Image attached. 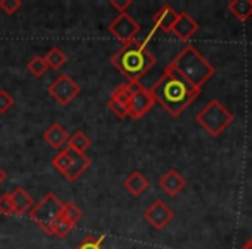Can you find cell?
<instances>
[{"label": "cell", "instance_id": "26", "mask_svg": "<svg viewBox=\"0 0 252 249\" xmlns=\"http://www.w3.org/2000/svg\"><path fill=\"white\" fill-rule=\"evenodd\" d=\"M21 5H23L21 0H0V9L9 16L16 14L21 9Z\"/></svg>", "mask_w": 252, "mask_h": 249}, {"label": "cell", "instance_id": "4", "mask_svg": "<svg viewBox=\"0 0 252 249\" xmlns=\"http://www.w3.org/2000/svg\"><path fill=\"white\" fill-rule=\"evenodd\" d=\"M195 121L211 137H220L233 123V112L224 107L218 99H213L200 109L199 114L195 116Z\"/></svg>", "mask_w": 252, "mask_h": 249}, {"label": "cell", "instance_id": "17", "mask_svg": "<svg viewBox=\"0 0 252 249\" xmlns=\"http://www.w3.org/2000/svg\"><path fill=\"white\" fill-rule=\"evenodd\" d=\"M228 11L240 23H245L252 16V0H231L228 4Z\"/></svg>", "mask_w": 252, "mask_h": 249}, {"label": "cell", "instance_id": "30", "mask_svg": "<svg viewBox=\"0 0 252 249\" xmlns=\"http://www.w3.org/2000/svg\"><path fill=\"white\" fill-rule=\"evenodd\" d=\"M7 178V173L4 172V170L0 168V185H2V183H4V180Z\"/></svg>", "mask_w": 252, "mask_h": 249}, {"label": "cell", "instance_id": "8", "mask_svg": "<svg viewBox=\"0 0 252 249\" xmlns=\"http://www.w3.org/2000/svg\"><path fill=\"white\" fill-rule=\"evenodd\" d=\"M109 33L119 42L130 43L137 40V35L140 33V25L128 12H123L109 25Z\"/></svg>", "mask_w": 252, "mask_h": 249}, {"label": "cell", "instance_id": "19", "mask_svg": "<svg viewBox=\"0 0 252 249\" xmlns=\"http://www.w3.org/2000/svg\"><path fill=\"white\" fill-rule=\"evenodd\" d=\"M90 144H92V142H90V139H88V135L83 134L81 130H78V132H74L73 135H69V141H67V149L85 154V152L88 151V147H90Z\"/></svg>", "mask_w": 252, "mask_h": 249}, {"label": "cell", "instance_id": "9", "mask_svg": "<svg viewBox=\"0 0 252 249\" xmlns=\"http://www.w3.org/2000/svg\"><path fill=\"white\" fill-rule=\"evenodd\" d=\"M144 218L151 227L156 228V230H162V228H166L171 223V220L175 218V213H173V210L164 201L158 199L145 210Z\"/></svg>", "mask_w": 252, "mask_h": 249}, {"label": "cell", "instance_id": "31", "mask_svg": "<svg viewBox=\"0 0 252 249\" xmlns=\"http://www.w3.org/2000/svg\"><path fill=\"white\" fill-rule=\"evenodd\" d=\"M242 249H252V239H249V241L245 242L244 248H242Z\"/></svg>", "mask_w": 252, "mask_h": 249}, {"label": "cell", "instance_id": "11", "mask_svg": "<svg viewBox=\"0 0 252 249\" xmlns=\"http://www.w3.org/2000/svg\"><path fill=\"white\" fill-rule=\"evenodd\" d=\"M69 158H71L69 168H67V172L64 173V177H66L67 182H74V180H78L85 172H87L92 161L85 154L76 152V151H71V149H69Z\"/></svg>", "mask_w": 252, "mask_h": 249}, {"label": "cell", "instance_id": "27", "mask_svg": "<svg viewBox=\"0 0 252 249\" xmlns=\"http://www.w3.org/2000/svg\"><path fill=\"white\" fill-rule=\"evenodd\" d=\"M0 213L5 214V216L16 214L14 206H12V201H11V194H2L0 196Z\"/></svg>", "mask_w": 252, "mask_h": 249}, {"label": "cell", "instance_id": "13", "mask_svg": "<svg viewBox=\"0 0 252 249\" xmlns=\"http://www.w3.org/2000/svg\"><path fill=\"white\" fill-rule=\"evenodd\" d=\"M176 19H178V12L171 7L169 4H164L152 18V23H154L156 28L162 30V32L169 33L173 32V26H175Z\"/></svg>", "mask_w": 252, "mask_h": 249}, {"label": "cell", "instance_id": "23", "mask_svg": "<svg viewBox=\"0 0 252 249\" xmlns=\"http://www.w3.org/2000/svg\"><path fill=\"white\" fill-rule=\"evenodd\" d=\"M74 228V225H71L69 221H66L63 216H59L56 221H54L52 228H50V235H56V237H66L71 230Z\"/></svg>", "mask_w": 252, "mask_h": 249}, {"label": "cell", "instance_id": "25", "mask_svg": "<svg viewBox=\"0 0 252 249\" xmlns=\"http://www.w3.org/2000/svg\"><path fill=\"white\" fill-rule=\"evenodd\" d=\"M69 161H71V158H69V149H64V151H61L59 154L56 156V158L52 159V165H54V168L57 170L59 173H66L67 172V168H69Z\"/></svg>", "mask_w": 252, "mask_h": 249}, {"label": "cell", "instance_id": "5", "mask_svg": "<svg viewBox=\"0 0 252 249\" xmlns=\"http://www.w3.org/2000/svg\"><path fill=\"white\" fill-rule=\"evenodd\" d=\"M61 199L54 192H49L40 199V203H36L33 206V210L30 211V218L42 228L43 232L50 235V228H52L54 221L61 216V210H63Z\"/></svg>", "mask_w": 252, "mask_h": 249}, {"label": "cell", "instance_id": "2", "mask_svg": "<svg viewBox=\"0 0 252 249\" xmlns=\"http://www.w3.org/2000/svg\"><path fill=\"white\" fill-rule=\"evenodd\" d=\"M111 64L123 76L128 78L130 83H138V80L154 68L156 57L145 43L133 40L130 43H125L111 57Z\"/></svg>", "mask_w": 252, "mask_h": 249}, {"label": "cell", "instance_id": "3", "mask_svg": "<svg viewBox=\"0 0 252 249\" xmlns=\"http://www.w3.org/2000/svg\"><path fill=\"white\" fill-rule=\"evenodd\" d=\"M169 64L195 88H202V85L207 83L216 73L213 64L193 45H187Z\"/></svg>", "mask_w": 252, "mask_h": 249}, {"label": "cell", "instance_id": "1", "mask_svg": "<svg viewBox=\"0 0 252 249\" xmlns=\"http://www.w3.org/2000/svg\"><path fill=\"white\" fill-rule=\"evenodd\" d=\"M149 90L154 101L159 102L173 118H178L200 95V88L190 85L171 64L164 68L161 78Z\"/></svg>", "mask_w": 252, "mask_h": 249}, {"label": "cell", "instance_id": "20", "mask_svg": "<svg viewBox=\"0 0 252 249\" xmlns=\"http://www.w3.org/2000/svg\"><path fill=\"white\" fill-rule=\"evenodd\" d=\"M43 59H45L49 70H59V68H63L64 64H66L67 57L59 47H52V49L43 56Z\"/></svg>", "mask_w": 252, "mask_h": 249}, {"label": "cell", "instance_id": "24", "mask_svg": "<svg viewBox=\"0 0 252 249\" xmlns=\"http://www.w3.org/2000/svg\"><path fill=\"white\" fill-rule=\"evenodd\" d=\"M104 235H87L74 249H105Z\"/></svg>", "mask_w": 252, "mask_h": 249}, {"label": "cell", "instance_id": "21", "mask_svg": "<svg viewBox=\"0 0 252 249\" xmlns=\"http://www.w3.org/2000/svg\"><path fill=\"white\" fill-rule=\"evenodd\" d=\"M61 216L64 218L66 221H69L71 225H76L78 221L83 218V213L81 210L73 203V201H67V203L63 204V210H61Z\"/></svg>", "mask_w": 252, "mask_h": 249}, {"label": "cell", "instance_id": "28", "mask_svg": "<svg viewBox=\"0 0 252 249\" xmlns=\"http://www.w3.org/2000/svg\"><path fill=\"white\" fill-rule=\"evenodd\" d=\"M12 106H14V97H12L7 90L0 88V112L4 114V112H7Z\"/></svg>", "mask_w": 252, "mask_h": 249}, {"label": "cell", "instance_id": "7", "mask_svg": "<svg viewBox=\"0 0 252 249\" xmlns=\"http://www.w3.org/2000/svg\"><path fill=\"white\" fill-rule=\"evenodd\" d=\"M156 104L151 90L142 87L140 83H133V92H131L130 102H128V116L131 119H140L147 114Z\"/></svg>", "mask_w": 252, "mask_h": 249}, {"label": "cell", "instance_id": "22", "mask_svg": "<svg viewBox=\"0 0 252 249\" xmlns=\"http://www.w3.org/2000/svg\"><path fill=\"white\" fill-rule=\"evenodd\" d=\"M26 68H28V71L35 78L43 76V74L47 73V70H49V68H47L45 59H43V56H35L33 59H30L28 64H26Z\"/></svg>", "mask_w": 252, "mask_h": 249}, {"label": "cell", "instance_id": "29", "mask_svg": "<svg viewBox=\"0 0 252 249\" xmlns=\"http://www.w3.org/2000/svg\"><path fill=\"white\" fill-rule=\"evenodd\" d=\"M111 5L116 11H119V14H123L131 5V0H111Z\"/></svg>", "mask_w": 252, "mask_h": 249}, {"label": "cell", "instance_id": "15", "mask_svg": "<svg viewBox=\"0 0 252 249\" xmlns=\"http://www.w3.org/2000/svg\"><path fill=\"white\" fill-rule=\"evenodd\" d=\"M11 194V201H12V206H14V211L16 214H26L30 213V211L33 210V206H35V203H33V197L30 196L28 192H26L23 187H18V189H14Z\"/></svg>", "mask_w": 252, "mask_h": 249}, {"label": "cell", "instance_id": "16", "mask_svg": "<svg viewBox=\"0 0 252 249\" xmlns=\"http://www.w3.org/2000/svg\"><path fill=\"white\" fill-rule=\"evenodd\" d=\"M149 185H151L149 178L144 175V173H140V172L130 173V175L126 177V180H125V189L128 190L131 196H135V197L142 196V194H144L145 190L149 189Z\"/></svg>", "mask_w": 252, "mask_h": 249}, {"label": "cell", "instance_id": "10", "mask_svg": "<svg viewBox=\"0 0 252 249\" xmlns=\"http://www.w3.org/2000/svg\"><path fill=\"white\" fill-rule=\"evenodd\" d=\"M199 30V23L189 14V12H178V19H176L175 26H173V33L176 35V38L189 42Z\"/></svg>", "mask_w": 252, "mask_h": 249}, {"label": "cell", "instance_id": "12", "mask_svg": "<svg viewBox=\"0 0 252 249\" xmlns=\"http://www.w3.org/2000/svg\"><path fill=\"white\" fill-rule=\"evenodd\" d=\"M159 185L168 196H178L187 185V180L176 170H168L159 180Z\"/></svg>", "mask_w": 252, "mask_h": 249}, {"label": "cell", "instance_id": "18", "mask_svg": "<svg viewBox=\"0 0 252 249\" xmlns=\"http://www.w3.org/2000/svg\"><path fill=\"white\" fill-rule=\"evenodd\" d=\"M131 92H133V83H121L119 87L114 88L109 102H114V104L121 106V107H125L128 111V102H130Z\"/></svg>", "mask_w": 252, "mask_h": 249}, {"label": "cell", "instance_id": "6", "mask_svg": "<svg viewBox=\"0 0 252 249\" xmlns=\"http://www.w3.org/2000/svg\"><path fill=\"white\" fill-rule=\"evenodd\" d=\"M81 87L69 76L67 73H63L49 85V95L54 97V101L61 106H67L80 95Z\"/></svg>", "mask_w": 252, "mask_h": 249}, {"label": "cell", "instance_id": "14", "mask_svg": "<svg viewBox=\"0 0 252 249\" xmlns=\"http://www.w3.org/2000/svg\"><path fill=\"white\" fill-rule=\"evenodd\" d=\"M43 141L50 145L52 149H61L67 144L69 141V134L66 132V128L59 123H52L45 132H43Z\"/></svg>", "mask_w": 252, "mask_h": 249}]
</instances>
